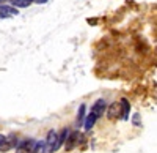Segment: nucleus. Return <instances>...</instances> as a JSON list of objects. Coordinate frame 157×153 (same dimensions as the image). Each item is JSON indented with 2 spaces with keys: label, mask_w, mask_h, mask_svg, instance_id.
Instances as JSON below:
<instances>
[{
  "label": "nucleus",
  "mask_w": 157,
  "mask_h": 153,
  "mask_svg": "<svg viewBox=\"0 0 157 153\" xmlns=\"http://www.w3.org/2000/svg\"><path fill=\"white\" fill-rule=\"evenodd\" d=\"M16 142H17V137L14 134L2 136V139H0V151H10L11 148L16 147Z\"/></svg>",
  "instance_id": "obj_3"
},
{
  "label": "nucleus",
  "mask_w": 157,
  "mask_h": 153,
  "mask_svg": "<svg viewBox=\"0 0 157 153\" xmlns=\"http://www.w3.org/2000/svg\"><path fill=\"white\" fill-rule=\"evenodd\" d=\"M68 136H69V130H63L61 136L58 137V144H60V145H61V144H64V141L68 139Z\"/></svg>",
  "instance_id": "obj_12"
},
{
  "label": "nucleus",
  "mask_w": 157,
  "mask_h": 153,
  "mask_svg": "<svg viewBox=\"0 0 157 153\" xmlns=\"http://www.w3.org/2000/svg\"><path fill=\"white\" fill-rule=\"evenodd\" d=\"M83 114H85V104L80 106V109H78V114H77V123H78V125H82V122H83Z\"/></svg>",
  "instance_id": "obj_11"
},
{
  "label": "nucleus",
  "mask_w": 157,
  "mask_h": 153,
  "mask_svg": "<svg viewBox=\"0 0 157 153\" xmlns=\"http://www.w3.org/2000/svg\"><path fill=\"white\" fill-rule=\"evenodd\" d=\"M121 115V106L118 104V103H113V104H110V107H109V112H107V117L110 119V120H115V119H118Z\"/></svg>",
  "instance_id": "obj_5"
},
{
  "label": "nucleus",
  "mask_w": 157,
  "mask_h": 153,
  "mask_svg": "<svg viewBox=\"0 0 157 153\" xmlns=\"http://www.w3.org/2000/svg\"><path fill=\"white\" fill-rule=\"evenodd\" d=\"M78 136H80V134H78V133H72V134H69L68 136V139H66V150H71L75 144H77V139H78Z\"/></svg>",
  "instance_id": "obj_8"
},
{
  "label": "nucleus",
  "mask_w": 157,
  "mask_h": 153,
  "mask_svg": "<svg viewBox=\"0 0 157 153\" xmlns=\"http://www.w3.org/2000/svg\"><path fill=\"white\" fill-rule=\"evenodd\" d=\"M96 120H98V119H96V117L93 115V114L90 112V114H88V117H86V120H85V130H86V131H90V130L94 126Z\"/></svg>",
  "instance_id": "obj_9"
},
{
  "label": "nucleus",
  "mask_w": 157,
  "mask_h": 153,
  "mask_svg": "<svg viewBox=\"0 0 157 153\" xmlns=\"http://www.w3.org/2000/svg\"><path fill=\"white\" fill-rule=\"evenodd\" d=\"M0 139H2V136H0Z\"/></svg>",
  "instance_id": "obj_14"
},
{
  "label": "nucleus",
  "mask_w": 157,
  "mask_h": 153,
  "mask_svg": "<svg viewBox=\"0 0 157 153\" xmlns=\"http://www.w3.org/2000/svg\"><path fill=\"white\" fill-rule=\"evenodd\" d=\"M17 14V10L16 8H13V6H8V5H3V6H0V18H13V16H16Z\"/></svg>",
  "instance_id": "obj_6"
},
{
  "label": "nucleus",
  "mask_w": 157,
  "mask_h": 153,
  "mask_svg": "<svg viewBox=\"0 0 157 153\" xmlns=\"http://www.w3.org/2000/svg\"><path fill=\"white\" fill-rule=\"evenodd\" d=\"M120 106H121V119H123V120H127V119H129V111H130L129 101H127L126 98H123L121 103H120Z\"/></svg>",
  "instance_id": "obj_7"
},
{
  "label": "nucleus",
  "mask_w": 157,
  "mask_h": 153,
  "mask_svg": "<svg viewBox=\"0 0 157 153\" xmlns=\"http://www.w3.org/2000/svg\"><path fill=\"white\" fill-rule=\"evenodd\" d=\"M16 153H38V142L33 139L24 141L16 147Z\"/></svg>",
  "instance_id": "obj_2"
},
{
  "label": "nucleus",
  "mask_w": 157,
  "mask_h": 153,
  "mask_svg": "<svg viewBox=\"0 0 157 153\" xmlns=\"http://www.w3.org/2000/svg\"><path fill=\"white\" fill-rule=\"evenodd\" d=\"M11 3L17 6V8H25V6H29L32 3V0H11Z\"/></svg>",
  "instance_id": "obj_10"
},
{
  "label": "nucleus",
  "mask_w": 157,
  "mask_h": 153,
  "mask_svg": "<svg viewBox=\"0 0 157 153\" xmlns=\"http://www.w3.org/2000/svg\"><path fill=\"white\" fill-rule=\"evenodd\" d=\"M104 111H105V101L104 99H98L96 103L93 104V107H91V114H93L96 119H99L102 115Z\"/></svg>",
  "instance_id": "obj_4"
},
{
  "label": "nucleus",
  "mask_w": 157,
  "mask_h": 153,
  "mask_svg": "<svg viewBox=\"0 0 157 153\" xmlns=\"http://www.w3.org/2000/svg\"><path fill=\"white\" fill-rule=\"evenodd\" d=\"M60 148L58 144V134L55 131H49L47 139L43 142V153H54Z\"/></svg>",
  "instance_id": "obj_1"
},
{
  "label": "nucleus",
  "mask_w": 157,
  "mask_h": 153,
  "mask_svg": "<svg viewBox=\"0 0 157 153\" xmlns=\"http://www.w3.org/2000/svg\"><path fill=\"white\" fill-rule=\"evenodd\" d=\"M32 2H36V3H46L47 0H32Z\"/></svg>",
  "instance_id": "obj_13"
}]
</instances>
